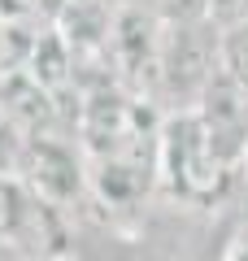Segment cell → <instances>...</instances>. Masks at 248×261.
Wrapping results in <instances>:
<instances>
[{"label":"cell","mask_w":248,"mask_h":261,"mask_svg":"<svg viewBox=\"0 0 248 261\" xmlns=\"http://www.w3.org/2000/svg\"><path fill=\"white\" fill-rule=\"evenodd\" d=\"M157 174L175 187V196L192 200V205H213L227 192L235 170L213 152L209 135H205L201 118L187 113H165L161 135H157Z\"/></svg>","instance_id":"6da1fadb"},{"label":"cell","mask_w":248,"mask_h":261,"mask_svg":"<svg viewBox=\"0 0 248 261\" xmlns=\"http://www.w3.org/2000/svg\"><path fill=\"white\" fill-rule=\"evenodd\" d=\"M218 74V27L201 22H161V48H157V96L170 113H187L201 105L205 87Z\"/></svg>","instance_id":"7a4b0ae2"},{"label":"cell","mask_w":248,"mask_h":261,"mask_svg":"<svg viewBox=\"0 0 248 261\" xmlns=\"http://www.w3.org/2000/svg\"><path fill=\"white\" fill-rule=\"evenodd\" d=\"M218 70L239 92H248V22L218 31Z\"/></svg>","instance_id":"3957f363"},{"label":"cell","mask_w":248,"mask_h":261,"mask_svg":"<svg viewBox=\"0 0 248 261\" xmlns=\"http://www.w3.org/2000/svg\"><path fill=\"white\" fill-rule=\"evenodd\" d=\"M27 209H31L27 187H22L13 174H0V244H13V240H18Z\"/></svg>","instance_id":"277c9868"},{"label":"cell","mask_w":248,"mask_h":261,"mask_svg":"<svg viewBox=\"0 0 248 261\" xmlns=\"http://www.w3.org/2000/svg\"><path fill=\"white\" fill-rule=\"evenodd\" d=\"M205 18L218 31L239 27V22H248V0H205Z\"/></svg>","instance_id":"5b68a950"},{"label":"cell","mask_w":248,"mask_h":261,"mask_svg":"<svg viewBox=\"0 0 248 261\" xmlns=\"http://www.w3.org/2000/svg\"><path fill=\"white\" fill-rule=\"evenodd\" d=\"M222 261H248V226L235 235V240H231V248L222 252Z\"/></svg>","instance_id":"8992f818"},{"label":"cell","mask_w":248,"mask_h":261,"mask_svg":"<svg viewBox=\"0 0 248 261\" xmlns=\"http://www.w3.org/2000/svg\"><path fill=\"white\" fill-rule=\"evenodd\" d=\"M0 261H39V257H31V252H22L18 244H0Z\"/></svg>","instance_id":"52a82bcc"},{"label":"cell","mask_w":248,"mask_h":261,"mask_svg":"<svg viewBox=\"0 0 248 261\" xmlns=\"http://www.w3.org/2000/svg\"><path fill=\"white\" fill-rule=\"evenodd\" d=\"M239 174H244V183H248V152H244V161H239Z\"/></svg>","instance_id":"ba28073f"},{"label":"cell","mask_w":248,"mask_h":261,"mask_svg":"<svg viewBox=\"0 0 248 261\" xmlns=\"http://www.w3.org/2000/svg\"><path fill=\"white\" fill-rule=\"evenodd\" d=\"M0 57H5V27H0Z\"/></svg>","instance_id":"9c48e42d"}]
</instances>
